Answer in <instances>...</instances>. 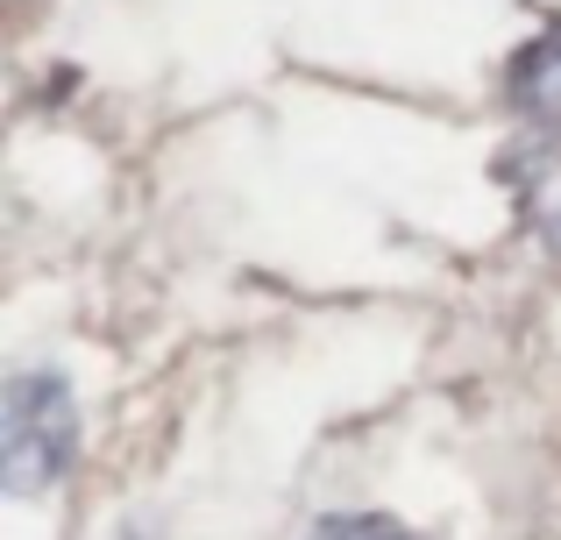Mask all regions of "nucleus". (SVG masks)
I'll return each mask as SVG.
<instances>
[{"label":"nucleus","mask_w":561,"mask_h":540,"mask_svg":"<svg viewBox=\"0 0 561 540\" xmlns=\"http://www.w3.org/2000/svg\"><path fill=\"white\" fill-rule=\"evenodd\" d=\"M79 456V399L57 370H14L0 399V476L14 498H36Z\"/></svg>","instance_id":"f257e3e1"},{"label":"nucleus","mask_w":561,"mask_h":540,"mask_svg":"<svg viewBox=\"0 0 561 540\" xmlns=\"http://www.w3.org/2000/svg\"><path fill=\"white\" fill-rule=\"evenodd\" d=\"M505 100H512V107H519L534 128L561 136V28L534 36V43H526V50L505 65Z\"/></svg>","instance_id":"f03ea898"},{"label":"nucleus","mask_w":561,"mask_h":540,"mask_svg":"<svg viewBox=\"0 0 561 540\" xmlns=\"http://www.w3.org/2000/svg\"><path fill=\"white\" fill-rule=\"evenodd\" d=\"M519 185H526L534 221L548 228V242H561V136L548 142V150H526L519 157Z\"/></svg>","instance_id":"7ed1b4c3"},{"label":"nucleus","mask_w":561,"mask_h":540,"mask_svg":"<svg viewBox=\"0 0 561 540\" xmlns=\"http://www.w3.org/2000/svg\"><path fill=\"white\" fill-rule=\"evenodd\" d=\"M313 540H420V533H405L398 519H383V513H334V519H320Z\"/></svg>","instance_id":"20e7f679"}]
</instances>
